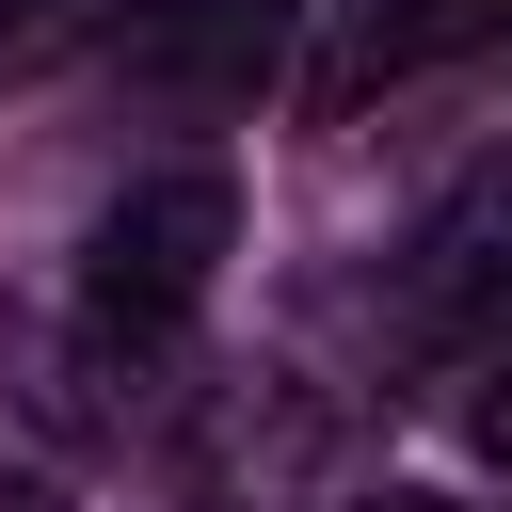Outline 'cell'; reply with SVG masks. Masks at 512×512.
I'll list each match as a JSON object with an SVG mask.
<instances>
[{
  "instance_id": "1",
  "label": "cell",
  "mask_w": 512,
  "mask_h": 512,
  "mask_svg": "<svg viewBox=\"0 0 512 512\" xmlns=\"http://www.w3.org/2000/svg\"><path fill=\"white\" fill-rule=\"evenodd\" d=\"M480 32H496V0H336V32L304 64V112H368L384 80H416V64L480 48Z\"/></svg>"
},
{
  "instance_id": "2",
  "label": "cell",
  "mask_w": 512,
  "mask_h": 512,
  "mask_svg": "<svg viewBox=\"0 0 512 512\" xmlns=\"http://www.w3.org/2000/svg\"><path fill=\"white\" fill-rule=\"evenodd\" d=\"M480 304H496V176H464L448 208H432V240H416V336H480Z\"/></svg>"
},
{
  "instance_id": "3",
  "label": "cell",
  "mask_w": 512,
  "mask_h": 512,
  "mask_svg": "<svg viewBox=\"0 0 512 512\" xmlns=\"http://www.w3.org/2000/svg\"><path fill=\"white\" fill-rule=\"evenodd\" d=\"M0 512H80V496L64 480H0Z\"/></svg>"
},
{
  "instance_id": "4",
  "label": "cell",
  "mask_w": 512,
  "mask_h": 512,
  "mask_svg": "<svg viewBox=\"0 0 512 512\" xmlns=\"http://www.w3.org/2000/svg\"><path fill=\"white\" fill-rule=\"evenodd\" d=\"M352 512H448V496H352Z\"/></svg>"
}]
</instances>
